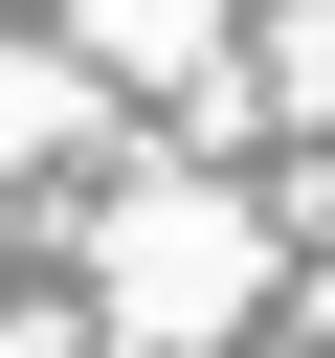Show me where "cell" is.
<instances>
[{
	"label": "cell",
	"mask_w": 335,
	"mask_h": 358,
	"mask_svg": "<svg viewBox=\"0 0 335 358\" xmlns=\"http://www.w3.org/2000/svg\"><path fill=\"white\" fill-rule=\"evenodd\" d=\"M89 313H112V358H223L246 313H268V201H223V179H112V224H89Z\"/></svg>",
	"instance_id": "obj_1"
},
{
	"label": "cell",
	"mask_w": 335,
	"mask_h": 358,
	"mask_svg": "<svg viewBox=\"0 0 335 358\" xmlns=\"http://www.w3.org/2000/svg\"><path fill=\"white\" fill-rule=\"evenodd\" d=\"M67 134H89V67H67V45H0V179L67 157Z\"/></svg>",
	"instance_id": "obj_2"
},
{
	"label": "cell",
	"mask_w": 335,
	"mask_h": 358,
	"mask_svg": "<svg viewBox=\"0 0 335 358\" xmlns=\"http://www.w3.org/2000/svg\"><path fill=\"white\" fill-rule=\"evenodd\" d=\"M89 45H112V67H223V0H112Z\"/></svg>",
	"instance_id": "obj_3"
},
{
	"label": "cell",
	"mask_w": 335,
	"mask_h": 358,
	"mask_svg": "<svg viewBox=\"0 0 335 358\" xmlns=\"http://www.w3.org/2000/svg\"><path fill=\"white\" fill-rule=\"evenodd\" d=\"M290 112H335V0H313V22H290Z\"/></svg>",
	"instance_id": "obj_4"
}]
</instances>
